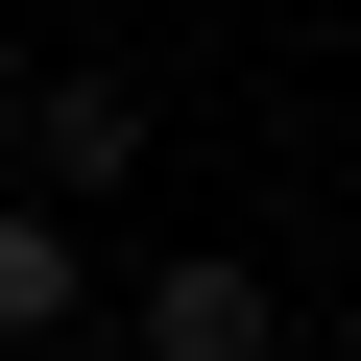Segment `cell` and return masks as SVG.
I'll list each match as a JSON object with an SVG mask.
<instances>
[{
  "label": "cell",
  "mask_w": 361,
  "mask_h": 361,
  "mask_svg": "<svg viewBox=\"0 0 361 361\" xmlns=\"http://www.w3.org/2000/svg\"><path fill=\"white\" fill-rule=\"evenodd\" d=\"M25 169L49 193H121L145 169V73H25Z\"/></svg>",
  "instance_id": "1"
},
{
  "label": "cell",
  "mask_w": 361,
  "mask_h": 361,
  "mask_svg": "<svg viewBox=\"0 0 361 361\" xmlns=\"http://www.w3.org/2000/svg\"><path fill=\"white\" fill-rule=\"evenodd\" d=\"M145 361H265V265L169 241V265H145Z\"/></svg>",
  "instance_id": "2"
},
{
  "label": "cell",
  "mask_w": 361,
  "mask_h": 361,
  "mask_svg": "<svg viewBox=\"0 0 361 361\" xmlns=\"http://www.w3.org/2000/svg\"><path fill=\"white\" fill-rule=\"evenodd\" d=\"M49 313H73V217H49V193H0V361H25Z\"/></svg>",
  "instance_id": "3"
}]
</instances>
